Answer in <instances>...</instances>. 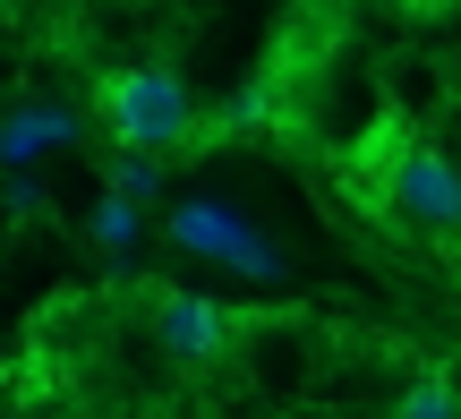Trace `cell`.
I'll return each instance as SVG.
<instances>
[{
    "mask_svg": "<svg viewBox=\"0 0 461 419\" xmlns=\"http://www.w3.org/2000/svg\"><path fill=\"white\" fill-rule=\"evenodd\" d=\"M393 419H461V386H453V377H411V386H402V411Z\"/></svg>",
    "mask_w": 461,
    "mask_h": 419,
    "instance_id": "cell-6",
    "label": "cell"
},
{
    "mask_svg": "<svg viewBox=\"0 0 461 419\" xmlns=\"http://www.w3.org/2000/svg\"><path fill=\"white\" fill-rule=\"evenodd\" d=\"M453 274H461V232H453Z\"/></svg>",
    "mask_w": 461,
    "mask_h": 419,
    "instance_id": "cell-8",
    "label": "cell"
},
{
    "mask_svg": "<svg viewBox=\"0 0 461 419\" xmlns=\"http://www.w3.org/2000/svg\"><path fill=\"white\" fill-rule=\"evenodd\" d=\"M359 171L376 180V197L393 205L411 232H428V240H453L461 232V171L436 146H419L411 129H384L376 154H359Z\"/></svg>",
    "mask_w": 461,
    "mask_h": 419,
    "instance_id": "cell-1",
    "label": "cell"
},
{
    "mask_svg": "<svg viewBox=\"0 0 461 419\" xmlns=\"http://www.w3.org/2000/svg\"><path fill=\"white\" fill-rule=\"evenodd\" d=\"M95 112H103V129H112L120 146H137V154H180L188 137H197V103H188V86L171 77V68H112V77L95 86Z\"/></svg>",
    "mask_w": 461,
    "mask_h": 419,
    "instance_id": "cell-2",
    "label": "cell"
},
{
    "mask_svg": "<svg viewBox=\"0 0 461 419\" xmlns=\"http://www.w3.org/2000/svg\"><path fill=\"white\" fill-rule=\"evenodd\" d=\"M112 197H120V205H146V197H163V154H137V146H120V154H112Z\"/></svg>",
    "mask_w": 461,
    "mask_h": 419,
    "instance_id": "cell-5",
    "label": "cell"
},
{
    "mask_svg": "<svg viewBox=\"0 0 461 419\" xmlns=\"http://www.w3.org/2000/svg\"><path fill=\"white\" fill-rule=\"evenodd\" d=\"M154 334H163V351L180 360V369H214L230 351V317L222 300H205V291H154Z\"/></svg>",
    "mask_w": 461,
    "mask_h": 419,
    "instance_id": "cell-4",
    "label": "cell"
},
{
    "mask_svg": "<svg viewBox=\"0 0 461 419\" xmlns=\"http://www.w3.org/2000/svg\"><path fill=\"white\" fill-rule=\"evenodd\" d=\"M51 137H68L51 112H26V120H9V137H0V154H34V146H51Z\"/></svg>",
    "mask_w": 461,
    "mask_h": 419,
    "instance_id": "cell-7",
    "label": "cell"
},
{
    "mask_svg": "<svg viewBox=\"0 0 461 419\" xmlns=\"http://www.w3.org/2000/svg\"><path fill=\"white\" fill-rule=\"evenodd\" d=\"M163 240H171V249H197V257H222V266L257 274V283H274V274H282V249L257 232V223H240L222 197H180L163 214Z\"/></svg>",
    "mask_w": 461,
    "mask_h": 419,
    "instance_id": "cell-3",
    "label": "cell"
}]
</instances>
